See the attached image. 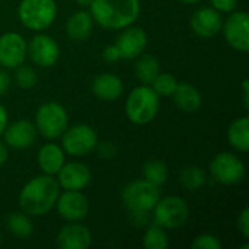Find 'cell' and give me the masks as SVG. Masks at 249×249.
Masks as SVG:
<instances>
[{"mask_svg": "<svg viewBox=\"0 0 249 249\" xmlns=\"http://www.w3.org/2000/svg\"><path fill=\"white\" fill-rule=\"evenodd\" d=\"M60 196V185L53 175H39L28 181L20 194L19 206L29 217L44 216L53 210Z\"/></svg>", "mask_w": 249, "mask_h": 249, "instance_id": "6da1fadb", "label": "cell"}, {"mask_svg": "<svg viewBox=\"0 0 249 249\" xmlns=\"http://www.w3.org/2000/svg\"><path fill=\"white\" fill-rule=\"evenodd\" d=\"M61 136V149L70 156H85L98 147V134L90 125L86 124H77L66 128Z\"/></svg>", "mask_w": 249, "mask_h": 249, "instance_id": "9c48e42d", "label": "cell"}, {"mask_svg": "<svg viewBox=\"0 0 249 249\" xmlns=\"http://www.w3.org/2000/svg\"><path fill=\"white\" fill-rule=\"evenodd\" d=\"M228 140L233 149L238 152H248L249 150V118L239 117L236 118L229 130H228Z\"/></svg>", "mask_w": 249, "mask_h": 249, "instance_id": "603a6c76", "label": "cell"}, {"mask_svg": "<svg viewBox=\"0 0 249 249\" xmlns=\"http://www.w3.org/2000/svg\"><path fill=\"white\" fill-rule=\"evenodd\" d=\"M124 90V83L121 77L112 73H102L96 76L92 82V92L93 95L105 102L117 101Z\"/></svg>", "mask_w": 249, "mask_h": 249, "instance_id": "d6986e66", "label": "cell"}, {"mask_svg": "<svg viewBox=\"0 0 249 249\" xmlns=\"http://www.w3.org/2000/svg\"><path fill=\"white\" fill-rule=\"evenodd\" d=\"M228 44L236 51L247 53L249 50V18L245 10L232 12L222 26Z\"/></svg>", "mask_w": 249, "mask_h": 249, "instance_id": "30bf717a", "label": "cell"}, {"mask_svg": "<svg viewBox=\"0 0 249 249\" xmlns=\"http://www.w3.org/2000/svg\"><path fill=\"white\" fill-rule=\"evenodd\" d=\"M28 55L36 66L47 69L53 67L60 57V48L55 39L45 34L35 35L28 45Z\"/></svg>", "mask_w": 249, "mask_h": 249, "instance_id": "7c38bea8", "label": "cell"}, {"mask_svg": "<svg viewBox=\"0 0 249 249\" xmlns=\"http://www.w3.org/2000/svg\"><path fill=\"white\" fill-rule=\"evenodd\" d=\"M179 182L181 185L188 191H197L207 182V174L206 171L198 165H190L185 166L179 174Z\"/></svg>", "mask_w": 249, "mask_h": 249, "instance_id": "cb8c5ba5", "label": "cell"}, {"mask_svg": "<svg viewBox=\"0 0 249 249\" xmlns=\"http://www.w3.org/2000/svg\"><path fill=\"white\" fill-rule=\"evenodd\" d=\"M7 158H9L7 147H6V144H4V143H1V142H0V168L6 163Z\"/></svg>", "mask_w": 249, "mask_h": 249, "instance_id": "74e56055", "label": "cell"}, {"mask_svg": "<svg viewBox=\"0 0 249 249\" xmlns=\"http://www.w3.org/2000/svg\"><path fill=\"white\" fill-rule=\"evenodd\" d=\"M191 247L194 249H220L222 248V242L219 241L217 236L212 235V233H203V235H198Z\"/></svg>", "mask_w": 249, "mask_h": 249, "instance_id": "4dcf8cb0", "label": "cell"}, {"mask_svg": "<svg viewBox=\"0 0 249 249\" xmlns=\"http://www.w3.org/2000/svg\"><path fill=\"white\" fill-rule=\"evenodd\" d=\"M121 58H136L139 57L147 45V34L139 26H127L118 36L115 42Z\"/></svg>", "mask_w": 249, "mask_h": 249, "instance_id": "9a60e30c", "label": "cell"}, {"mask_svg": "<svg viewBox=\"0 0 249 249\" xmlns=\"http://www.w3.org/2000/svg\"><path fill=\"white\" fill-rule=\"evenodd\" d=\"M7 229L9 232L20 239H26L34 232V225L28 214L22 213H10L7 217Z\"/></svg>", "mask_w": 249, "mask_h": 249, "instance_id": "484cf974", "label": "cell"}, {"mask_svg": "<svg viewBox=\"0 0 249 249\" xmlns=\"http://www.w3.org/2000/svg\"><path fill=\"white\" fill-rule=\"evenodd\" d=\"M191 29L201 38H212L222 31L223 19L220 12L213 7H200L194 12L190 20Z\"/></svg>", "mask_w": 249, "mask_h": 249, "instance_id": "2e32d148", "label": "cell"}, {"mask_svg": "<svg viewBox=\"0 0 249 249\" xmlns=\"http://www.w3.org/2000/svg\"><path fill=\"white\" fill-rule=\"evenodd\" d=\"M55 244L61 249H86L92 244V233L86 226L71 222L58 231Z\"/></svg>", "mask_w": 249, "mask_h": 249, "instance_id": "ac0fdd59", "label": "cell"}, {"mask_svg": "<svg viewBox=\"0 0 249 249\" xmlns=\"http://www.w3.org/2000/svg\"><path fill=\"white\" fill-rule=\"evenodd\" d=\"M172 99L178 107V109L187 114L197 112L203 105V96L200 90L188 82H179L177 85L172 93Z\"/></svg>", "mask_w": 249, "mask_h": 249, "instance_id": "ffe728a7", "label": "cell"}, {"mask_svg": "<svg viewBox=\"0 0 249 249\" xmlns=\"http://www.w3.org/2000/svg\"><path fill=\"white\" fill-rule=\"evenodd\" d=\"M209 171L213 179L223 185H236L245 177L244 162L231 152L216 155L209 165Z\"/></svg>", "mask_w": 249, "mask_h": 249, "instance_id": "ba28073f", "label": "cell"}, {"mask_svg": "<svg viewBox=\"0 0 249 249\" xmlns=\"http://www.w3.org/2000/svg\"><path fill=\"white\" fill-rule=\"evenodd\" d=\"M159 112V95L152 86L143 85L133 89L125 101L127 118L137 125L152 123Z\"/></svg>", "mask_w": 249, "mask_h": 249, "instance_id": "3957f363", "label": "cell"}, {"mask_svg": "<svg viewBox=\"0 0 249 249\" xmlns=\"http://www.w3.org/2000/svg\"><path fill=\"white\" fill-rule=\"evenodd\" d=\"M150 85L159 96H172L178 85V80L169 73H159Z\"/></svg>", "mask_w": 249, "mask_h": 249, "instance_id": "f1b7e54d", "label": "cell"}, {"mask_svg": "<svg viewBox=\"0 0 249 249\" xmlns=\"http://www.w3.org/2000/svg\"><path fill=\"white\" fill-rule=\"evenodd\" d=\"M159 73H160V66H159V61L156 60V57H153L150 54H144L137 60L136 74H137V79L143 85H150Z\"/></svg>", "mask_w": 249, "mask_h": 249, "instance_id": "d4e9b609", "label": "cell"}, {"mask_svg": "<svg viewBox=\"0 0 249 249\" xmlns=\"http://www.w3.org/2000/svg\"><path fill=\"white\" fill-rule=\"evenodd\" d=\"M3 134H4V140L7 146L18 149V150H23V149L31 147L35 143L38 131H36L35 124H32L31 121L19 120V121L12 123L10 125H6Z\"/></svg>", "mask_w": 249, "mask_h": 249, "instance_id": "e0dca14e", "label": "cell"}, {"mask_svg": "<svg viewBox=\"0 0 249 249\" xmlns=\"http://www.w3.org/2000/svg\"><path fill=\"white\" fill-rule=\"evenodd\" d=\"M0 238H1V236H0ZM0 241H1V239H0Z\"/></svg>", "mask_w": 249, "mask_h": 249, "instance_id": "60d3db41", "label": "cell"}, {"mask_svg": "<svg viewBox=\"0 0 249 249\" xmlns=\"http://www.w3.org/2000/svg\"><path fill=\"white\" fill-rule=\"evenodd\" d=\"M143 175L146 181L155 184L156 187H160L166 182L169 177L168 165L163 160H150L143 166Z\"/></svg>", "mask_w": 249, "mask_h": 249, "instance_id": "4316f807", "label": "cell"}, {"mask_svg": "<svg viewBox=\"0 0 249 249\" xmlns=\"http://www.w3.org/2000/svg\"><path fill=\"white\" fill-rule=\"evenodd\" d=\"M76 1H77V4L82 6V7H89L90 3H92V0H76Z\"/></svg>", "mask_w": 249, "mask_h": 249, "instance_id": "f35d334b", "label": "cell"}, {"mask_svg": "<svg viewBox=\"0 0 249 249\" xmlns=\"http://www.w3.org/2000/svg\"><path fill=\"white\" fill-rule=\"evenodd\" d=\"M242 90H244V107H245V109H248L249 108V83L248 80L245 79L244 82H242Z\"/></svg>", "mask_w": 249, "mask_h": 249, "instance_id": "8d00e7d4", "label": "cell"}, {"mask_svg": "<svg viewBox=\"0 0 249 249\" xmlns=\"http://www.w3.org/2000/svg\"><path fill=\"white\" fill-rule=\"evenodd\" d=\"M58 214L67 222H80L89 213V200L80 191L66 190L55 201Z\"/></svg>", "mask_w": 249, "mask_h": 249, "instance_id": "4fadbf2b", "label": "cell"}, {"mask_svg": "<svg viewBox=\"0 0 249 249\" xmlns=\"http://www.w3.org/2000/svg\"><path fill=\"white\" fill-rule=\"evenodd\" d=\"M7 121H9V117H7V111L6 108L0 104V136L3 134L6 125H7Z\"/></svg>", "mask_w": 249, "mask_h": 249, "instance_id": "d590c367", "label": "cell"}, {"mask_svg": "<svg viewBox=\"0 0 249 249\" xmlns=\"http://www.w3.org/2000/svg\"><path fill=\"white\" fill-rule=\"evenodd\" d=\"M238 1L239 0H210L213 9H216L217 12H226L231 13L238 7Z\"/></svg>", "mask_w": 249, "mask_h": 249, "instance_id": "1f68e13d", "label": "cell"}, {"mask_svg": "<svg viewBox=\"0 0 249 249\" xmlns=\"http://www.w3.org/2000/svg\"><path fill=\"white\" fill-rule=\"evenodd\" d=\"M18 16L23 26L31 31L48 29L57 18V4L54 0H20Z\"/></svg>", "mask_w": 249, "mask_h": 249, "instance_id": "277c9868", "label": "cell"}, {"mask_svg": "<svg viewBox=\"0 0 249 249\" xmlns=\"http://www.w3.org/2000/svg\"><path fill=\"white\" fill-rule=\"evenodd\" d=\"M123 201L125 207L134 214H146L153 210L160 198L159 187L146 181L137 179L127 184L123 190Z\"/></svg>", "mask_w": 249, "mask_h": 249, "instance_id": "5b68a950", "label": "cell"}, {"mask_svg": "<svg viewBox=\"0 0 249 249\" xmlns=\"http://www.w3.org/2000/svg\"><path fill=\"white\" fill-rule=\"evenodd\" d=\"M90 15L104 29H124L140 15V0H92Z\"/></svg>", "mask_w": 249, "mask_h": 249, "instance_id": "7a4b0ae2", "label": "cell"}, {"mask_svg": "<svg viewBox=\"0 0 249 249\" xmlns=\"http://www.w3.org/2000/svg\"><path fill=\"white\" fill-rule=\"evenodd\" d=\"M64 162V150L58 144L47 143L38 152V165L47 175H57Z\"/></svg>", "mask_w": 249, "mask_h": 249, "instance_id": "7402d4cb", "label": "cell"}, {"mask_svg": "<svg viewBox=\"0 0 249 249\" xmlns=\"http://www.w3.org/2000/svg\"><path fill=\"white\" fill-rule=\"evenodd\" d=\"M238 229L245 239L249 238V209H244L238 217Z\"/></svg>", "mask_w": 249, "mask_h": 249, "instance_id": "d6a6232c", "label": "cell"}, {"mask_svg": "<svg viewBox=\"0 0 249 249\" xmlns=\"http://www.w3.org/2000/svg\"><path fill=\"white\" fill-rule=\"evenodd\" d=\"M93 29V18L88 10L74 12L66 22V34L73 41H85Z\"/></svg>", "mask_w": 249, "mask_h": 249, "instance_id": "44dd1931", "label": "cell"}, {"mask_svg": "<svg viewBox=\"0 0 249 249\" xmlns=\"http://www.w3.org/2000/svg\"><path fill=\"white\" fill-rule=\"evenodd\" d=\"M15 80L20 89H32L38 82V74L32 67L20 64L16 67Z\"/></svg>", "mask_w": 249, "mask_h": 249, "instance_id": "f546056e", "label": "cell"}, {"mask_svg": "<svg viewBox=\"0 0 249 249\" xmlns=\"http://www.w3.org/2000/svg\"><path fill=\"white\" fill-rule=\"evenodd\" d=\"M190 217L188 203L178 196H168L159 198L153 207V220L155 225L163 228L165 231H174L182 228Z\"/></svg>", "mask_w": 249, "mask_h": 249, "instance_id": "8992f818", "label": "cell"}, {"mask_svg": "<svg viewBox=\"0 0 249 249\" xmlns=\"http://www.w3.org/2000/svg\"><path fill=\"white\" fill-rule=\"evenodd\" d=\"M9 88H10V77L4 70L0 69V96L4 95L9 90Z\"/></svg>", "mask_w": 249, "mask_h": 249, "instance_id": "e575fe53", "label": "cell"}, {"mask_svg": "<svg viewBox=\"0 0 249 249\" xmlns=\"http://www.w3.org/2000/svg\"><path fill=\"white\" fill-rule=\"evenodd\" d=\"M104 60L105 61H108V63H115V61H118L120 58H121V55H120V51H118V48H117V45L114 44V45H108V47H105V50H104Z\"/></svg>", "mask_w": 249, "mask_h": 249, "instance_id": "836d02e7", "label": "cell"}, {"mask_svg": "<svg viewBox=\"0 0 249 249\" xmlns=\"http://www.w3.org/2000/svg\"><path fill=\"white\" fill-rule=\"evenodd\" d=\"M92 179L90 169L82 162H69L57 172V182L60 188L69 191H80L89 185Z\"/></svg>", "mask_w": 249, "mask_h": 249, "instance_id": "5bb4252c", "label": "cell"}, {"mask_svg": "<svg viewBox=\"0 0 249 249\" xmlns=\"http://www.w3.org/2000/svg\"><path fill=\"white\" fill-rule=\"evenodd\" d=\"M169 245L166 232L163 228L155 225L150 226L143 238V247L146 249H165Z\"/></svg>", "mask_w": 249, "mask_h": 249, "instance_id": "83f0119b", "label": "cell"}, {"mask_svg": "<svg viewBox=\"0 0 249 249\" xmlns=\"http://www.w3.org/2000/svg\"><path fill=\"white\" fill-rule=\"evenodd\" d=\"M69 125V115L58 102L42 104L35 114L36 131L45 139H58Z\"/></svg>", "mask_w": 249, "mask_h": 249, "instance_id": "52a82bcc", "label": "cell"}, {"mask_svg": "<svg viewBox=\"0 0 249 249\" xmlns=\"http://www.w3.org/2000/svg\"><path fill=\"white\" fill-rule=\"evenodd\" d=\"M28 55V44L18 32H4L0 35V66L16 69L23 64Z\"/></svg>", "mask_w": 249, "mask_h": 249, "instance_id": "8fae6325", "label": "cell"}, {"mask_svg": "<svg viewBox=\"0 0 249 249\" xmlns=\"http://www.w3.org/2000/svg\"><path fill=\"white\" fill-rule=\"evenodd\" d=\"M179 1L184 4H194V3H198L200 0H179Z\"/></svg>", "mask_w": 249, "mask_h": 249, "instance_id": "ab89813d", "label": "cell"}]
</instances>
